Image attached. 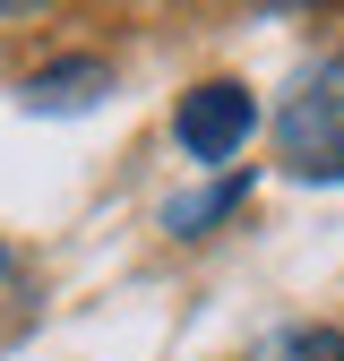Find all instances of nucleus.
<instances>
[{"mask_svg":"<svg viewBox=\"0 0 344 361\" xmlns=\"http://www.w3.org/2000/svg\"><path fill=\"white\" fill-rule=\"evenodd\" d=\"M241 198H250V172H224L215 190H190V198H172V207H164V233H207V224H224Z\"/></svg>","mask_w":344,"mask_h":361,"instance_id":"nucleus-4","label":"nucleus"},{"mask_svg":"<svg viewBox=\"0 0 344 361\" xmlns=\"http://www.w3.org/2000/svg\"><path fill=\"white\" fill-rule=\"evenodd\" d=\"M250 361H344V336L336 327H284V336H267Z\"/></svg>","mask_w":344,"mask_h":361,"instance_id":"nucleus-5","label":"nucleus"},{"mask_svg":"<svg viewBox=\"0 0 344 361\" xmlns=\"http://www.w3.org/2000/svg\"><path fill=\"white\" fill-rule=\"evenodd\" d=\"M95 95H112V69L104 61H52V69H35L26 78V112H86Z\"/></svg>","mask_w":344,"mask_h":361,"instance_id":"nucleus-3","label":"nucleus"},{"mask_svg":"<svg viewBox=\"0 0 344 361\" xmlns=\"http://www.w3.org/2000/svg\"><path fill=\"white\" fill-rule=\"evenodd\" d=\"M250 129H258V104H250V86H233V78L190 86L181 112H172V138H181L190 164H224V155H241Z\"/></svg>","mask_w":344,"mask_h":361,"instance_id":"nucleus-2","label":"nucleus"},{"mask_svg":"<svg viewBox=\"0 0 344 361\" xmlns=\"http://www.w3.org/2000/svg\"><path fill=\"white\" fill-rule=\"evenodd\" d=\"M0 267H9V250H0Z\"/></svg>","mask_w":344,"mask_h":361,"instance_id":"nucleus-6","label":"nucleus"},{"mask_svg":"<svg viewBox=\"0 0 344 361\" xmlns=\"http://www.w3.org/2000/svg\"><path fill=\"white\" fill-rule=\"evenodd\" d=\"M276 155L301 180H344V52L310 61L276 112Z\"/></svg>","mask_w":344,"mask_h":361,"instance_id":"nucleus-1","label":"nucleus"}]
</instances>
